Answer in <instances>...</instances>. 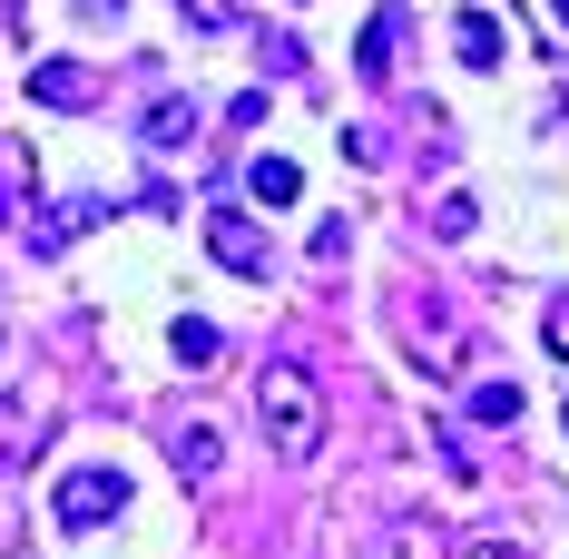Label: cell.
I'll return each instance as SVG.
<instances>
[{"label":"cell","mask_w":569,"mask_h":559,"mask_svg":"<svg viewBox=\"0 0 569 559\" xmlns=\"http://www.w3.org/2000/svg\"><path fill=\"white\" fill-rule=\"evenodd\" d=\"M79 10H89V20H99V10H118V0H79Z\"/></svg>","instance_id":"obj_18"},{"label":"cell","mask_w":569,"mask_h":559,"mask_svg":"<svg viewBox=\"0 0 569 559\" xmlns=\"http://www.w3.org/2000/svg\"><path fill=\"white\" fill-rule=\"evenodd\" d=\"M246 197H256V207H295V197H305L295 158H256V168H246Z\"/></svg>","instance_id":"obj_7"},{"label":"cell","mask_w":569,"mask_h":559,"mask_svg":"<svg viewBox=\"0 0 569 559\" xmlns=\"http://www.w3.org/2000/svg\"><path fill=\"white\" fill-rule=\"evenodd\" d=\"M207 246H217V266H227V276H246V285L276 276V246H266V226L236 217V207H207Z\"/></svg>","instance_id":"obj_3"},{"label":"cell","mask_w":569,"mask_h":559,"mask_svg":"<svg viewBox=\"0 0 569 559\" xmlns=\"http://www.w3.org/2000/svg\"><path fill=\"white\" fill-rule=\"evenodd\" d=\"M550 353H569V305H550Z\"/></svg>","instance_id":"obj_17"},{"label":"cell","mask_w":569,"mask_h":559,"mask_svg":"<svg viewBox=\"0 0 569 559\" xmlns=\"http://www.w3.org/2000/svg\"><path fill=\"white\" fill-rule=\"evenodd\" d=\"M118 510H128V471H118V461H79V471L50 491L59 530H99V520H118Z\"/></svg>","instance_id":"obj_2"},{"label":"cell","mask_w":569,"mask_h":559,"mask_svg":"<svg viewBox=\"0 0 569 559\" xmlns=\"http://www.w3.org/2000/svg\"><path fill=\"white\" fill-rule=\"evenodd\" d=\"M187 138H197V109L187 99H158L148 109V148H187Z\"/></svg>","instance_id":"obj_11"},{"label":"cell","mask_w":569,"mask_h":559,"mask_svg":"<svg viewBox=\"0 0 569 559\" xmlns=\"http://www.w3.org/2000/svg\"><path fill=\"white\" fill-rule=\"evenodd\" d=\"M177 363H187V373H207V363H217V353H227V335H217V325H197V315H177Z\"/></svg>","instance_id":"obj_8"},{"label":"cell","mask_w":569,"mask_h":559,"mask_svg":"<svg viewBox=\"0 0 569 559\" xmlns=\"http://www.w3.org/2000/svg\"><path fill=\"white\" fill-rule=\"evenodd\" d=\"M177 10H187L197 30H236V0H177Z\"/></svg>","instance_id":"obj_15"},{"label":"cell","mask_w":569,"mask_h":559,"mask_svg":"<svg viewBox=\"0 0 569 559\" xmlns=\"http://www.w3.org/2000/svg\"><path fill=\"white\" fill-rule=\"evenodd\" d=\"M550 10H560V30H569V0H550Z\"/></svg>","instance_id":"obj_19"},{"label":"cell","mask_w":569,"mask_h":559,"mask_svg":"<svg viewBox=\"0 0 569 559\" xmlns=\"http://www.w3.org/2000/svg\"><path fill=\"white\" fill-rule=\"evenodd\" d=\"M471 422H501V432H511L520 422V383H481L471 392Z\"/></svg>","instance_id":"obj_13"},{"label":"cell","mask_w":569,"mask_h":559,"mask_svg":"<svg viewBox=\"0 0 569 559\" xmlns=\"http://www.w3.org/2000/svg\"><path fill=\"white\" fill-rule=\"evenodd\" d=\"M168 461L187 471V481H207V471H217V432H207V422H187V432L168 442Z\"/></svg>","instance_id":"obj_10"},{"label":"cell","mask_w":569,"mask_h":559,"mask_svg":"<svg viewBox=\"0 0 569 559\" xmlns=\"http://www.w3.org/2000/svg\"><path fill=\"white\" fill-rule=\"evenodd\" d=\"M461 559H530V550H511V540H471Z\"/></svg>","instance_id":"obj_16"},{"label":"cell","mask_w":569,"mask_h":559,"mask_svg":"<svg viewBox=\"0 0 569 559\" xmlns=\"http://www.w3.org/2000/svg\"><path fill=\"white\" fill-rule=\"evenodd\" d=\"M383 559H442V540H432V530H393V540H383Z\"/></svg>","instance_id":"obj_14"},{"label":"cell","mask_w":569,"mask_h":559,"mask_svg":"<svg viewBox=\"0 0 569 559\" xmlns=\"http://www.w3.org/2000/svg\"><path fill=\"white\" fill-rule=\"evenodd\" d=\"M89 217H99V207H89V197H69V207H59V217L40 226V236H30V246H40V256H59V246H69V236H79Z\"/></svg>","instance_id":"obj_12"},{"label":"cell","mask_w":569,"mask_h":559,"mask_svg":"<svg viewBox=\"0 0 569 559\" xmlns=\"http://www.w3.org/2000/svg\"><path fill=\"white\" fill-rule=\"evenodd\" d=\"M393 40H402V10H373V20H363V50H353V69H363L373 89L393 79Z\"/></svg>","instance_id":"obj_6"},{"label":"cell","mask_w":569,"mask_h":559,"mask_svg":"<svg viewBox=\"0 0 569 559\" xmlns=\"http://www.w3.org/2000/svg\"><path fill=\"white\" fill-rule=\"evenodd\" d=\"M256 422H266V442L284 461H305V451L325 442V392L305 363H266V383H256Z\"/></svg>","instance_id":"obj_1"},{"label":"cell","mask_w":569,"mask_h":559,"mask_svg":"<svg viewBox=\"0 0 569 559\" xmlns=\"http://www.w3.org/2000/svg\"><path fill=\"white\" fill-rule=\"evenodd\" d=\"M560 422H569V402H560Z\"/></svg>","instance_id":"obj_20"},{"label":"cell","mask_w":569,"mask_h":559,"mask_svg":"<svg viewBox=\"0 0 569 559\" xmlns=\"http://www.w3.org/2000/svg\"><path fill=\"white\" fill-rule=\"evenodd\" d=\"M0 217H30V148H0Z\"/></svg>","instance_id":"obj_9"},{"label":"cell","mask_w":569,"mask_h":559,"mask_svg":"<svg viewBox=\"0 0 569 559\" xmlns=\"http://www.w3.org/2000/svg\"><path fill=\"white\" fill-rule=\"evenodd\" d=\"M30 99H40V109H89L99 79H89L79 59H40V69H30Z\"/></svg>","instance_id":"obj_4"},{"label":"cell","mask_w":569,"mask_h":559,"mask_svg":"<svg viewBox=\"0 0 569 559\" xmlns=\"http://www.w3.org/2000/svg\"><path fill=\"white\" fill-rule=\"evenodd\" d=\"M452 50H461V69H501V59H511V30H501L491 10H461V20H452Z\"/></svg>","instance_id":"obj_5"}]
</instances>
